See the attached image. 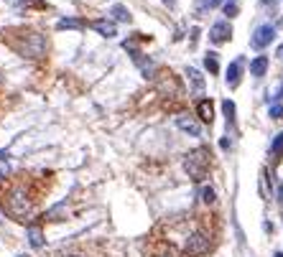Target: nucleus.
Instances as JSON below:
<instances>
[{
  "label": "nucleus",
  "instance_id": "f257e3e1",
  "mask_svg": "<svg viewBox=\"0 0 283 257\" xmlns=\"http://www.w3.org/2000/svg\"><path fill=\"white\" fill-rule=\"evenodd\" d=\"M184 168H186V173H189L191 181H204L207 171H209V150L207 148L189 150L186 158H184Z\"/></svg>",
  "mask_w": 283,
  "mask_h": 257
},
{
  "label": "nucleus",
  "instance_id": "f03ea898",
  "mask_svg": "<svg viewBox=\"0 0 283 257\" xmlns=\"http://www.w3.org/2000/svg\"><path fill=\"white\" fill-rule=\"evenodd\" d=\"M13 46L18 49V54H21V56L39 59V56H44V51H46V39H44L41 34L29 31V34H21V39H16V41H13Z\"/></svg>",
  "mask_w": 283,
  "mask_h": 257
},
{
  "label": "nucleus",
  "instance_id": "7ed1b4c3",
  "mask_svg": "<svg viewBox=\"0 0 283 257\" xmlns=\"http://www.w3.org/2000/svg\"><path fill=\"white\" fill-rule=\"evenodd\" d=\"M8 214L16 219H26L31 214V199L23 188H13L8 194Z\"/></svg>",
  "mask_w": 283,
  "mask_h": 257
},
{
  "label": "nucleus",
  "instance_id": "20e7f679",
  "mask_svg": "<svg viewBox=\"0 0 283 257\" xmlns=\"http://www.w3.org/2000/svg\"><path fill=\"white\" fill-rule=\"evenodd\" d=\"M209 237L204 234V232H194V234H189L186 237V244H184V252L186 254H191V257H202L207 249H209Z\"/></svg>",
  "mask_w": 283,
  "mask_h": 257
},
{
  "label": "nucleus",
  "instance_id": "39448f33",
  "mask_svg": "<svg viewBox=\"0 0 283 257\" xmlns=\"http://www.w3.org/2000/svg\"><path fill=\"white\" fill-rule=\"evenodd\" d=\"M275 39V28L270 26V23H263V26H258L255 31H252V39H250V46L255 49V51H263L265 46H270V41Z\"/></svg>",
  "mask_w": 283,
  "mask_h": 257
},
{
  "label": "nucleus",
  "instance_id": "423d86ee",
  "mask_svg": "<svg viewBox=\"0 0 283 257\" xmlns=\"http://www.w3.org/2000/svg\"><path fill=\"white\" fill-rule=\"evenodd\" d=\"M232 39V26L227 23V21H219V23H214L212 28H209V41L212 44H224V41H230Z\"/></svg>",
  "mask_w": 283,
  "mask_h": 257
},
{
  "label": "nucleus",
  "instance_id": "0eeeda50",
  "mask_svg": "<svg viewBox=\"0 0 283 257\" xmlns=\"http://www.w3.org/2000/svg\"><path fill=\"white\" fill-rule=\"evenodd\" d=\"M92 28L100 36H105V39H115L118 36V26H115L112 18H97V21H92Z\"/></svg>",
  "mask_w": 283,
  "mask_h": 257
},
{
  "label": "nucleus",
  "instance_id": "6e6552de",
  "mask_svg": "<svg viewBox=\"0 0 283 257\" xmlns=\"http://www.w3.org/2000/svg\"><path fill=\"white\" fill-rule=\"evenodd\" d=\"M240 77H242V59H235L230 67H227V77H224V82H227V87H237L240 84Z\"/></svg>",
  "mask_w": 283,
  "mask_h": 257
},
{
  "label": "nucleus",
  "instance_id": "1a4fd4ad",
  "mask_svg": "<svg viewBox=\"0 0 283 257\" xmlns=\"http://www.w3.org/2000/svg\"><path fill=\"white\" fill-rule=\"evenodd\" d=\"M176 125H179V127H181L184 133L194 135V138H199V133H202L199 122H196L194 117H189V115H179V117H176Z\"/></svg>",
  "mask_w": 283,
  "mask_h": 257
},
{
  "label": "nucleus",
  "instance_id": "9d476101",
  "mask_svg": "<svg viewBox=\"0 0 283 257\" xmlns=\"http://www.w3.org/2000/svg\"><path fill=\"white\" fill-rule=\"evenodd\" d=\"M26 237H29V244H31L34 249H41V247L46 244L44 232H41V227H36V224H31V227L26 229Z\"/></svg>",
  "mask_w": 283,
  "mask_h": 257
},
{
  "label": "nucleus",
  "instance_id": "9b49d317",
  "mask_svg": "<svg viewBox=\"0 0 283 257\" xmlns=\"http://www.w3.org/2000/svg\"><path fill=\"white\" fill-rule=\"evenodd\" d=\"M186 77H189V84H191V92L202 94V92H204V77L199 74V69H194V67H186Z\"/></svg>",
  "mask_w": 283,
  "mask_h": 257
},
{
  "label": "nucleus",
  "instance_id": "f8f14e48",
  "mask_svg": "<svg viewBox=\"0 0 283 257\" xmlns=\"http://www.w3.org/2000/svg\"><path fill=\"white\" fill-rule=\"evenodd\" d=\"M196 115H199V120H202V122L212 125V120H214V107H212V100H202V102L196 105Z\"/></svg>",
  "mask_w": 283,
  "mask_h": 257
},
{
  "label": "nucleus",
  "instance_id": "ddd939ff",
  "mask_svg": "<svg viewBox=\"0 0 283 257\" xmlns=\"http://www.w3.org/2000/svg\"><path fill=\"white\" fill-rule=\"evenodd\" d=\"M110 16H112V21H118V23H130V21H133L130 11H128L125 6H120V3H115V6L110 8Z\"/></svg>",
  "mask_w": 283,
  "mask_h": 257
},
{
  "label": "nucleus",
  "instance_id": "4468645a",
  "mask_svg": "<svg viewBox=\"0 0 283 257\" xmlns=\"http://www.w3.org/2000/svg\"><path fill=\"white\" fill-rule=\"evenodd\" d=\"M265 72H268V56H255L250 61V74L252 77H263Z\"/></svg>",
  "mask_w": 283,
  "mask_h": 257
},
{
  "label": "nucleus",
  "instance_id": "2eb2a0df",
  "mask_svg": "<svg viewBox=\"0 0 283 257\" xmlns=\"http://www.w3.org/2000/svg\"><path fill=\"white\" fill-rule=\"evenodd\" d=\"M67 28L79 31V28H84V23H82V21H77V18H62V21L56 23V31H67Z\"/></svg>",
  "mask_w": 283,
  "mask_h": 257
},
{
  "label": "nucleus",
  "instance_id": "dca6fc26",
  "mask_svg": "<svg viewBox=\"0 0 283 257\" xmlns=\"http://www.w3.org/2000/svg\"><path fill=\"white\" fill-rule=\"evenodd\" d=\"M204 67L209 69V74H217V72H219V59H217L214 51H209V54L204 56Z\"/></svg>",
  "mask_w": 283,
  "mask_h": 257
},
{
  "label": "nucleus",
  "instance_id": "f3484780",
  "mask_svg": "<svg viewBox=\"0 0 283 257\" xmlns=\"http://www.w3.org/2000/svg\"><path fill=\"white\" fill-rule=\"evenodd\" d=\"M222 11H224V16H237L240 13V0H227V3H222Z\"/></svg>",
  "mask_w": 283,
  "mask_h": 257
},
{
  "label": "nucleus",
  "instance_id": "a211bd4d",
  "mask_svg": "<svg viewBox=\"0 0 283 257\" xmlns=\"http://www.w3.org/2000/svg\"><path fill=\"white\" fill-rule=\"evenodd\" d=\"M199 196H202V201H204V204H214V201H217V194H214V188H212V186H202Z\"/></svg>",
  "mask_w": 283,
  "mask_h": 257
},
{
  "label": "nucleus",
  "instance_id": "6ab92c4d",
  "mask_svg": "<svg viewBox=\"0 0 283 257\" xmlns=\"http://www.w3.org/2000/svg\"><path fill=\"white\" fill-rule=\"evenodd\" d=\"M222 110H224V115H227V125H232V122H235V102H232V100H224V102H222Z\"/></svg>",
  "mask_w": 283,
  "mask_h": 257
},
{
  "label": "nucleus",
  "instance_id": "aec40b11",
  "mask_svg": "<svg viewBox=\"0 0 283 257\" xmlns=\"http://www.w3.org/2000/svg\"><path fill=\"white\" fill-rule=\"evenodd\" d=\"M270 153H273V155H280V153H283V133H278V135L273 138V143H270Z\"/></svg>",
  "mask_w": 283,
  "mask_h": 257
},
{
  "label": "nucleus",
  "instance_id": "412c9836",
  "mask_svg": "<svg viewBox=\"0 0 283 257\" xmlns=\"http://www.w3.org/2000/svg\"><path fill=\"white\" fill-rule=\"evenodd\" d=\"M64 209H67V204H64V201H62V204H56L54 209H49V214H46V219H51V221H62V219H59V214H62Z\"/></svg>",
  "mask_w": 283,
  "mask_h": 257
},
{
  "label": "nucleus",
  "instance_id": "4be33fe9",
  "mask_svg": "<svg viewBox=\"0 0 283 257\" xmlns=\"http://www.w3.org/2000/svg\"><path fill=\"white\" fill-rule=\"evenodd\" d=\"M217 6H222V0H204V3H202V6H199V8H196V13H199V16H202V13H204V11H207V8H209V11H212V8H217Z\"/></svg>",
  "mask_w": 283,
  "mask_h": 257
},
{
  "label": "nucleus",
  "instance_id": "5701e85b",
  "mask_svg": "<svg viewBox=\"0 0 283 257\" xmlns=\"http://www.w3.org/2000/svg\"><path fill=\"white\" fill-rule=\"evenodd\" d=\"M268 115H270L273 120H280V117H283V105H270Z\"/></svg>",
  "mask_w": 283,
  "mask_h": 257
},
{
  "label": "nucleus",
  "instance_id": "b1692460",
  "mask_svg": "<svg viewBox=\"0 0 283 257\" xmlns=\"http://www.w3.org/2000/svg\"><path fill=\"white\" fill-rule=\"evenodd\" d=\"M8 173H11V163L6 158H0V178H6Z\"/></svg>",
  "mask_w": 283,
  "mask_h": 257
},
{
  "label": "nucleus",
  "instance_id": "393cba45",
  "mask_svg": "<svg viewBox=\"0 0 283 257\" xmlns=\"http://www.w3.org/2000/svg\"><path fill=\"white\" fill-rule=\"evenodd\" d=\"M275 3H278V0H260V6H263V8H268V6L275 8Z\"/></svg>",
  "mask_w": 283,
  "mask_h": 257
},
{
  "label": "nucleus",
  "instance_id": "a878e982",
  "mask_svg": "<svg viewBox=\"0 0 283 257\" xmlns=\"http://www.w3.org/2000/svg\"><path fill=\"white\" fill-rule=\"evenodd\" d=\"M196 36H199V28H191V46H196Z\"/></svg>",
  "mask_w": 283,
  "mask_h": 257
},
{
  "label": "nucleus",
  "instance_id": "bb28decb",
  "mask_svg": "<svg viewBox=\"0 0 283 257\" xmlns=\"http://www.w3.org/2000/svg\"><path fill=\"white\" fill-rule=\"evenodd\" d=\"M219 148H222V150H230V140L222 138V140H219Z\"/></svg>",
  "mask_w": 283,
  "mask_h": 257
},
{
  "label": "nucleus",
  "instance_id": "cd10ccee",
  "mask_svg": "<svg viewBox=\"0 0 283 257\" xmlns=\"http://www.w3.org/2000/svg\"><path fill=\"white\" fill-rule=\"evenodd\" d=\"M275 56H278V59H280V61H283V44H280V46H278V51H275Z\"/></svg>",
  "mask_w": 283,
  "mask_h": 257
},
{
  "label": "nucleus",
  "instance_id": "c85d7f7f",
  "mask_svg": "<svg viewBox=\"0 0 283 257\" xmlns=\"http://www.w3.org/2000/svg\"><path fill=\"white\" fill-rule=\"evenodd\" d=\"M163 6H168V8H174V6H176V0H163Z\"/></svg>",
  "mask_w": 283,
  "mask_h": 257
},
{
  "label": "nucleus",
  "instance_id": "c756f323",
  "mask_svg": "<svg viewBox=\"0 0 283 257\" xmlns=\"http://www.w3.org/2000/svg\"><path fill=\"white\" fill-rule=\"evenodd\" d=\"M64 257H82L79 252H72V254H64Z\"/></svg>",
  "mask_w": 283,
  "mask_h": 257
},
{
  "label": "nucleus",
  "instance_id": "7c9ffc66",
  "mask_svg": "<svg viewBox=\"0 0 283 257\" xmlns=\"http://www.w3.org/2000/svg\"><path fill=\"white\" fill-rule=\"evenodd\" d=\"M278 196H280V201H283V186H280V188H278Z\"/></svg>",
  "mask_w": 283,
  "mask_h": 257
},
{
  "label": "nucleus",
  "instance_id": "2f4dec72",
  "mask_svg": "<svg viewBox=\"0 0 283 257\" xmlns=\"http://www.w3.org/2000/svg\"><path fill=\"white\" fill-rule=\"evenodd\" d=\"M273 257H283V252H273Z\"/></svg>",
  "mask_w": 283,
  "mask_h": 257
},
{
  "label": "nucleus",
  "instance_id": "473e14b6",
  "mask_svg": "<svg viewBox=\"0 0 283 257\" xmlns=\"http://www.w3.org/2000/svg\"><path fill=\"white\" fill-rule=\"evenodd\" d=\"M158 257H171V254H158Z\"/></svg>",
  "mask_w": 283,
  "mask_h": 257
},
{
  "label": "nucleus",
  "instance_id": "72a5a7b5",
  "mask_svg": "<svg viewBox=\"0 0 283 257\" xmlns=\"http://www.w3.org/2000/svg\"><path fill=\"white\" fill-rule=\"evenodd\" d=\"M18 257H26V254H18Z\"/></svg>",
  "mask_w": 283,
  "mask_h": 257
},
{
  "label": "nucleus",
  "instance_id": "f704fd0d",
  "mask_svg": "<svg viewBox=\"0 0 283 257\" xmlns=\"http://www.w3.org/2000/svg\"><path fill=\"white\" fill-rule=\"evenodd\" d=\"M0 158H3V153H0Z\"/></svg>",
  "mask_w": 283,
  "mask_h": 257
}]
</instances>
